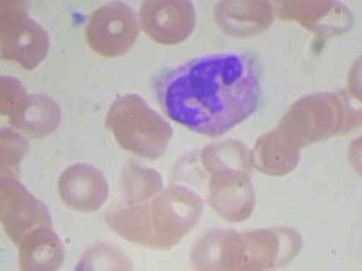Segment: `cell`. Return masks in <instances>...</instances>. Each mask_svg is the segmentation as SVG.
<instances>
[{"mask_svg":"<svg viewBox=\"0 0 362 271\" xmlns=\"http://www.w3.org/2000/svg\"><path fill=\"white\" fill-rule=\"evenodd\" d=\"M163 188V181L156 170L144 169L138 164L131 163L122 170V179H119V192L122 198L129 203H144L151 198L158 195Z\"/></svg>","mask_w":362,"mask_h":271,"instance_id":"17","label":"cell"},{"mask_svg":"<svg viewBox=\"0 0 362 271\" xmlns=\"http://www.w3.org/2000/svg\"><path fill=\"white\" fill-rule=\"evenodd\" d=\"M254 167L270 176H283L296 169L299 150L290 147L276 131L268 132L254 148Z\"/></svg>","mask_w":362,"mask_h":271,"instance_id":"15","label":"cell"},{"mask_svg":"<svg viewBox=\"0 0 362 271\" xmlns=\"http://www.w3.org/2000/svg\"><path fill=\"white\" fill-rule=\"evenodd\" d=\"M140 33V20L131 6L111 2L89 15L86 40L95 53L115 58L127 53Z\"/></svg>","mask_w":362,"mask_h":271,"instance_id":"6","label":"cell"},{"mask_svg":"<svg viewBox=\"0 0 362 271\" xmlns=\"http://www.w3.org/2000/svg\"><path fill=\"white\" fill-rule=\"evenodd\" d=\"M18 263L25 271L58 270L64 263V244L49 224L37 226L18 244Z\"/></svg>","mask_w":362,"mask_h":271,"instance_id":"13","label":"cell"},{"mask_svg":"<svg viewBox=\"0 0 362 271\" xmlns=\"http://www.w3.org/2000/svg\"><path fill=\"white\" fill-rule=\"evenodd\" d=\"M78 270H129L131 263L118 248L111 244H96L86 251L78 263Z\"/></svg>","mask_w":362,"mask_h":271,"instance_id":"18","label":"cell"},{"mask_svg":"<svg viewBox=\"0 0 362 271\" xmlns=\"http://www.w3.org/2000/svg\"><path fill=\"white\" fill-rule=\"evenodd\" d=\"M28 150V140L24 136L17 134L11 128L2 131V172L11 174V170L17 172L18 163L25 156Z\"/></svg>","mask_w":362,"mask_h":271,"instance_id":"19","label":"cell"},{"mask_svg":"<svg viewBox=\"0 0 362 271\" xmlns=\"http://www.w3.org/2000/svg\"><path fill=\"white\" fill-rule=\"evenodd\" d=\"M209 203L226 221H245L255 203L250 174L241 170H219L212 174Z\"/></svg>","mask_w":362,"mask_h":271,"instance_id":"9","label":"cell"},{"mask_svg":"<svg viewBox=\"0 0 362 271\" xmlns=\"http://www.w3.org/2000/svg\"><path fill=\"white\" fill-rule=\"evenodd\" d=\"M203 167L210 174L219 170H241L250 174L254 169V154L239 141H223V143L209 145L202 152Z\"/></svg>","mask_w":362,"mask_h":271,"instance_id":"16","label":"cell"},{"mask_svg":"<svg viewBox=\"0 0 362 271\" xmlns=\"http://www.w3.org/2000/svg\"><path fill=\"white\" fill-rule=\"evenodd\" d=\"M11 125L31 138H45L57 131L60 124V107L54 100L44 95H31L18 112L11 116Z\"/></svg>","mask_w":362,"mask_h":271,"instance_id":"14","label":"cell"},{"mask_svg":"<svg viewBox=\"0 0 362 271\" xmlns=\"http://www.w3.org/2000/svg\"><path fill=\"white\" fill-rule=\"evenodd\" d=\"M105 125L119 147L145 159L163 156L173 140L170 125L138 95L116 96Z\"/></svg>","mask_w":362,"mask_h":271,"instance_id":"4","label":"cell"},{"mask_svg":"<svg viewBox=\"0 0 362 271\" xmlns=\"http://www.w3.org/2000/svg\"><path fill=\"white\" fill-rule=\"evenodd\" d=\"M140 24L158 44L176 45L192 35L196 9L189 0H148L141 4Z\"/></svg>","mask_w":362,"mask_h":271,"instance_id":"8","label":"cell"},{"mask_svg":"<svg viewBox=\"0 0 362 271\" xmlns=\"http://www.w3.org/2000/svg\"><path fill=\"white\" fill-rule=\"evenodd\" d=\"M0 8V51L2 58L35 69L47 54L49 37L45 29L31 18L24 2L4 0Z\"/></svg>","mask_w":362,"mask_h":271,"instance_id":"5","label":"cell"},{"mask_svg":"<svg viewBox=\"0 0 362 271\" xmlns=\"http://www.w3.org/2000/svg\"><path fill=\"white\" fill-rule=\"evenodd\" d=\"M58 193L64 205L76 212H95L109 198V186L103 174L87 163L71 164L58 181Z\"/></svg>","mask_w":362,"mask_h":271,"instance_id":"10","label":"cell"},{"mask_svg":"<svg viewBox=\"0 0 362 271\" xmlns=\"http://www.w3.org/2000/svg\"><path fill=\"white\" fill-rule=\"evenodd\" d=\"M0 203H2L4 230L15 244H21L22 239L29 231L35 230L37 226H51V222H53L44 203L33 198L28 192V188L17 179V176H13V174L2 176Z\"/></svg>","mask_w":362,"mask_h":271,"instance_id":"7","label":"cell"},{"mask_svg":"<svg viewBox=\"0 0 362 271\" xmlns=\"http://www.w3.org/2000/svg\"><path fill=\"white\" fill-rule=\"evenodd\" d=\"M358 111H354L342 95H313L292 105L274 131L300 150L329 136L350 132L358 125Z\"/></svg>","mask_w":362,"mask_h":271,"instance_id":"3","label":"cell"},{"mask_svg":"<svg viewBox=\"0 0 362 271\" xmlns=\"http://www.w3.org/2000/svg\"><path fill=\"white\" fill-rule=\"evenodd\" d=\"M277 15L321 35H337L351 25V13L339 2H276Z\"/></svg>","mask_w":362,"mask_h":271,"instance_id":"11","label":"cell"},{"mask_svg":"<svg viewBox=\"0 0 362 271\" xmlns=\"http://www.w3.org/2000/svg\"><path fill=\"white\" fill-rule=\"evenodd\" d=\"M272 4L268 2H221L216 8L219 28L230 37H254L272 25Z\"/></svg>","mask_w":362,"mask_h":271,"instance_id":"12","label":"cell"},{"mask_svg":"<svg viewBox=\"0 0 362 271\" xmlns=\"http://www.w3.org/2000/svg\"><path fill=\"white\" fill-rule=\"evenodd\" d=\"M203 201L185 186H170L153 201L116 206L105 219L116 234L147 248L169 250L185 237L202 215Z\"/></svg>","mask_w":362,"mask_h":271,"instance_id":"2","label":"cell"},{"mask_svg":"<svg viewBox=\"0 0 362 271\" xmlns=\"http://www.w3.org/2000/svg\"><path fill=\"white\" fill-rule=\"evenodd\" d=\"M0 85H2V89H0V109H2V114L11 118L24 105L29 95L25 92L22 83L11 76H2Z\"/></svg>","mask_w":362,"mask_h":271,"instance_id":"20","label":"cell"},{"mask_svg":"<svg viewBox=\"0 0 362 271\" xmlns=\"http://www.w3.org/2000/svg\"><path fill=\"white\" fill-rule=\"evenodd\" d=\"M154 87L173 121L198 134L221 136L255 112L261 73L250 54H205L163 71Z\"/></svg>","mask_w":362,"mask_h":271,"instance_id":"1","label":"cell"}]
</instances>
